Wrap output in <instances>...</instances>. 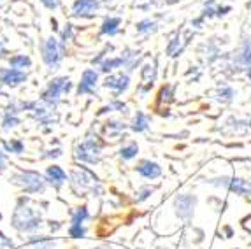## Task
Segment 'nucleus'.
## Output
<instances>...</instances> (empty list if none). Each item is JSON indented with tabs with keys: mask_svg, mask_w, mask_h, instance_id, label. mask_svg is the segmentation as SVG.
<instances>
[{
	"mask_svg": "<svg viewBox=\"0 0 251 249\" xmlns=\"http://www.w3.org/2000/svg\"><path fill=\"white\" fill-rule=\"evenodd\" d=\"M18 184H20L26 193H42L46 184L42 181V177L37 174V172H30V171H25V172H20V174L14 177Z\"/></svg>",
	"mask_w": 251,
	"mask_h": 249,
	"instance_id": "obj_5",
	"label": "nucleus"
},
{
	"mask_svg": "<svg viewBox=\"0 0 251 249\" xmlns=\"http://www.w3.org/2000/svg\"><path fill=\"white\" fill-rule=\"evenodd\" d=\"M148 126H150V118L144 112H137L134 124H132V130L134 132H144V130H148Z\"/></svg>",
	"mask_w": 251,
	"mask_h": 249,
	"instance_id": "obj_18",
	"label": "nucleus"
},
{
	"mask_svg": "<svg viewBox=\"0 0 251 249\" xmlns=\"http://www.w3.org/2000/svg\"><path fill=\"white\" fill-rule=\"evenodd\" d=\"M4 148L11 153H21L23 151V142L21 141H11V142H4Z\"/></svg>",
	"mask_w": 251,
	"mask_h": 249,
	"instance_id": "obj_27",
	"label": "nucleus"
},
{
	"mask_svg": "<svg viewBox=\"0 0 251 249\" xmlns=\"http://www.w3.org/2000/svg\"><path fill=\"white\" fill-rule=\"evenodd\" d=\"M56 242L48 237H32L28 242V249H54Z\"/></svg>",
	"mask_w": 251,
	"mask_h": 249,
	"instance_id": "obj_15",
	"label": "nucleus"
},
{
	"mask_svg": "<svg viewBox=\"0 0 251 249\" xmlns=\"http://www.w3.org/2000/svg\"><path fill=\"white\" fill-rule=\"evenodd\" d=\"M88 220V209L81 207L72 214V226H83L84 221Z\"/></svg>",
	"mask_w": 251,
	"mask_h": 249,
	"instance_id": "obj_20",
	"label": "nucleus"
},
{
	"mask_svg": "<svg viewBox=\"0 0 251 249\" xmlns=\"http://www.w3.org/2000/svg\"><path fill=\"white\" fill-rule=\"evenodd\" d=\"M128 83H130L128 75L118 74V75H109V77L105 79L104 86L109 88V90H113V92H116V95H120V93H123L126 88H128Z\"/></svg>",
	"mask_w": 251,
	"mask_h": 249,
	"instance_id": "obj_12",
	"label": "nucleus"
},
{
	"mask_svg": "<svg viewBox=\"0 0 251 249\" xmlns=\"http://www.w3.org/2000/svg\"><path fill=\"white\" fill-rule=\"evenodd\" d=\"M156 28V23L155 21H151V20H143V21H139L137 23V32L139 33H151V32H155Z\"/></svg>",
	"mask_w": 251,
	"mask_h": 249,
	"instance_id": "obj_22",
	"label": "nucleus"
},
{
	"mask_svg": "<svg viewBox=\"0 0 251 249\" xmlns=\"http://www.w3.org/2000/svg\"><path fill=\"white\" fill-rule=\"evenodd\" d=\"M2 53H5V48H4V44L0 42V54H2Z\"/></svg>",
	"mask_w": 251,
	"mask_h": 249,
	"instance_id": "obj_37",
	"label": "nucleus"
},
{
	"mask_svg": "<svg viewBox=\"0 0 251 249\" xmlns=\"http://www.w3.org/2000/svg\"><path fill=\"white\" fill-rule=\"evenodd\" d=\"M179 53H181V39H179V35H176V37L169 42L167 54H169V56H177Z\"/></svg>",
	"mask_w": 251,
	"mask_h": 249,
	"instance_id": "obj_23",
	"label": "nucleus"
},
{
	"mask_svg": "<svg viewBox=\"0 0 251 249\" xmlns=\"http://www.w3.org/2000/svg\"><path fill=\"white\" fill-rule=\"evenodd\" d=\"M125 65V56H118V58H109L105 62H102V71L109 72L113 71V69H118V67Z\"/></svg>",
	"mask_w": 251,
	"mask_h": 249,
	"instance_id": "obj_21",
	"label": "nucleus"
},
{
	"mask_svg": "<svg viewBox=\"0 0 251 249\" xmlns=\"http://www.w3.org/2000/svg\"><path fill=\"white\" fill-rule=\"evenodd\" d=\"M4 163H5V158H4V154L0 153V169H2V167H4Z\"/></svg>",
	"mask_w": 251,
	"mask_h": 249,
	"instance_id": "obj_36",
	"label": "nucleus"
},
{
	"mask_svg": "<svg viewBox=\"0 0 251 249\" xmlns=\"http://www.w3.org/2000/svg\"><path fill=\"white\" fill-rule=\"evenodd\" d=\"M46 177L51 184H54V186H62V184L67 181V174H65L62 167H58V165L48 167Z\"/></svg>",
	"mask_w": 251,
	"mask_h": 249,
	"instance_id": "obj_14",
	"label": "nucleus"
},
{
	"mask_svg": "<svg viewBox=\"0 0 251 249\" xmlns=\"http://www.w3.org/2000/svg\"><path fill=\"white\" fill-rule=\"evenodd\" d=\"M100 144L95 139H86L75 148V156L84 163H99L100 162Z\"/></svg>",
	"mask_w": 251,
	"mask_h": 249,
	"instance_id": "obj_3",
	"label": "nucleus"
},
{
	"mask_svg": "<svg viewBox=\"0 0 251 249\" xmlns=\"http://www.w3.org/2000/svg\"><path fill=\"white\" fill-rule=\"evenodd\" d=\"M71 181L75 190L86 191V190H93V188H95L97 177L88 171H75V172H72Z\"/></svg>",
	"mask_w": 251,
	"mask_h": 249,
	"instance_id": "obj_8",
	"label": "nucleus"
},
{
	"mask_svg": "<svg viewBox=\"0 0 251 249\" xmlns=\"http://www.w3.org/2000/svg\"><path fill=\"white\" fill-rule=\"evenodd\" d=\"M71 39H72V25H67V28L63 30V33H62V46L67 41H71Z\"/></svg>",
	"mask_w": 251,
	"mask_h": 249,
	"instance_id": "obj_32",
	"label": "nucleus"
},
{
	"mask_svg": "<svg viewBox=\"0 0 251 249\" xmlns=\"http://www.w3.org/2000/svg\"><path fill=\"white\" fill-rule=\"evenodd\" d=\"M211 183L214 186H223L228 188V190L235 191L237 195H251V184H248L243 179H228V177H222V179H213Z\"/></svg>",
	"mask_w": 251,
	"mask_h": 249,
	"instance_id": "obj_6",
	"label": "nucleus"
},
{
	"mask_svg": "<svg viewBox=\"0 0 251 249\" xmlns=\"http://www.w3.org/2000/svg\"><path fill=\"white\" fill-rule=\"evenodd\" d=\"M93 249H102V248H93Z\"/></svg>",
	"mask_w": 251,
	"mask_h": 249,
	"instance_id": "obj_38",
	"label": "nucleus"
},
{
	"mask_svg": "<svg viewBox=\"0 0 251 249\" xmlns=\"http://www.w3.org/2000/svg\"><path fill=\"white\" fill-rule=\"evenodd\" d=\"M241 60H243L246 65L251 67V39L250 41L244 42V48H243V54H241Z\"/></svg>",
	"mask_w": 251,
	"mask_h": 249,
	"instance_id": "obj_26",
	"label": "nucleus"
},
{
	"mask_svg": "<svg viewBox=\"0 0 251 249\" xmlns=\"http://www.w3.org/2000/svg\"><path fill=\"white\" fill-rule=\"evenodd\" d=\"M195 203H197V199L193 195H179V199L176 200V214L181 220L188 221L193 216Z\"/></svg>",
	"mask_w": 251,
	"mask_h": 249,
	"instance_id": "obj_9",
	"label": "nucleus"
},
{
	"mask_svg": "<svg viewBox=\"0 0 251 249\" xmlns=\"http://www.w3.org/2000/svg\"><path fill=\"white\" fill-rule=\"evenodd\" d=\"M141 77L143 81L146 83V88H150L153 84V81L156 79V69H155V63H146L143 67V71H141Z\"/></svg>",
	"mask_w": 251,
	"mask_h": 249,
	"instance_id": "obj_17",
	"label": "nucleus"
},
{
	"mask_svg": "<svg viewBox=\"0 0 251 249\" xmlns=\"http://www.w3.org/2000/svg\"><path fill=\"white\" fill-rule=\"evenodd\" d=\"M137 172L146 179H156L162 174V167H160L158 163L151 162V160H144V162L139 163Z\"/></svg>",
	"mask_w": 251,
	"mask_h": 249,
	"instance_id": "obj_13",
	"label": "nucleus"
},
{
	"mask_svg": "<svg viewBox=\"0 0 251 249\" xmlns=\"http://www.w3.org/2000/svg\"><path fill=\"white\" fill-rule=\"evenodd\" d=\"M150 195H151V188H144V190H141V193H139L137 202H143V200H144V199H148Z\"/></svg>",
	"mask_w": 251,
	"mask_h": 249,
	"instance_id": "obj_34",
	"label": "nucleus"
},
{
	"mask_svg": "<svg viewBox=\"0 0 251 249\" xmlns=\"http://www.w3.org/2000/svg\"><path fill=\"white\" fill-rule=\"evenodd\" d=\"M97 83H99V74L92 69L83 72V77H81V83L77 86V93L79 95H88L97 90Z\"/></svg>",
	"mask_w": 251,
	"mask_h": 249,
	"instance_id": "obj_10",
	"label": "nucleus"
},
{
	"mask_svg": "<svg viewBox=\"0 0 251 249\" xmlns=\"http://www.w3.org/2000/svg\"><path fill=\"white\" fill-rule=\"evenodd\" d=\"M100 7L99 0H75L72 4V13L77 18H92Z\"/></svg>",
	"mask_w": 251,
	"mask_h": 249,
	"instance_id": "obj_7",
	"label": "nucleus"
},
{
	"mask_svg": "<svg viewBox=\"0 0 251 249\" xmlns=\"http://www.w3.org/2000/svg\"><path fill=\"white\" fill-rule=\"evenodd\" d=\"M26 81V74L23 71H18V69H7L0 74V83L5 84V86H20L21 83Z\"/></svg>",
	"mask_w": 251,
	"mask_h": 249,
	"instance_id": "obj_11",
	"label": "nucleus"
},
{
	"mask_svg": "<svg viewBox=\"0 0 251 249\" xmlns=\"http://www.w3.org/2000/svg\"><path fill=\"white\" fill-rule=\"evenodd\" d=\"M0 95H2V92H0Z\"/></svg>",
	"mask_w": 251,
	"mask_h": 249,
	"instance_id": "obj_39",
	"label": "nucleus"
},
{
	"mask_svg": "<svg viewBox=\"0 0 251 249\" xmlns=\"http://www.w3.org/2000/svg\"><path fill=\"white\" fill-rule=\"evenodd\" d=\"M41 216L28 205H20L13 214V226L20 232H34L41 226Z\"/></svg>",
	"mask_w": 251,
	"mask_h": 249,
	"instance_id": "obj_1",
	"label": "nucleus"
},
{
	"mask_svg": "<svg viewBox=\"0 0 251 249\" xmlns=\"http://www.w3.org/2000/svg\"><path fill=\"white\" fill-rule=\"evenodd\" d=\"M137 153H139L137 144H128V146H125L122 151H120V154H122L123 160H132V158L137 156Z\"/></svg>",
	"mask_w": 251,
	"mask_h": 249,
	"instance_id": "obj_24",
	"label": "nucleus"
},
{
	"mask_svg": "<svg viewBox=\"0 0 251 249\" xmlns=\"http://www.w3.org/2000/svg\"><path fill=\"white\" fill-rule=\"evenodd\" d=\"M223 95V99H230L232 95H234V92H232L230 88H226V90H223V93H220V97Z\"/></svg>",
	"mask_w": 251,
	"mask_h": 249,
	"instance_id": "obj_35",
	"label": "nucleus"
},
{
	"mask_svg": "<svg viewBox=\"0 0 251 249\" xmlns=\"http://www.w3.org/2000/svg\"><path fill=\"white\" fill-rule=\"evenodd\" d=\"M63 46L54 37H50L42 46V60L50 69H56L62 62Z\"/></svg>",
	"mask_w": 251,
	"mask_h": 249,
	"instance_id": "obj_4",
	"label": "nucleus"
},
{
	"mask_svg": "<svg viewBox=\"0 0 251 249\" xmlns=\"http://www.w3.org/2000/svg\"><path fill=\"white\" fill-rule=\"evenodd\" d=\"M11 67L13 69H18V71H21V69H26V67L32 65V60L26 56V54H16V56H13L11 58Z\"/></svg>",
	"mask_w": 251,
	"mask_h": 249,
	"instance_id": "obj_19",
	"label": "nucleus"
},
{
	"mask_svg": "<svg viewBox=\"0 0 251 249\" xmlns=\"http://www.w3.org/2000/svg\"><path fill=\"white\" fill-rule=\"evenodd\" d=\"M120 23H122V20H120V18H105L104 23H102L100 32L104 33V35H116Z\"/></svg>",
	"mask_w": 251,
	"mask_h": 249,
	"instance_id": "obj_16",
	"label": "nucleus"
},
{
	"mask_svg": "<svg viewBox=\"0 0 251 249\" xmlns=\"http://www.w3.org/2000/svg\"><path fill=\"white\" fill-rule=\"evenodd\" d=\"M11 248H13V241L0 232V249H11Z\"/></svg>",
	"mask_w": 251,
	"mask_h": 249,
	"instance_id": "obj_30",
	"label": "nucleus"
},
{
	"mask_svg": "<svg viewBox=\"0 0 251 249\" xmlns=\"http://www.w3.org/2000/svg\"><path fill=\"white\" fill-rule=\"evenodd\" d=\"M107 130L109 132H122V130H125V124L120 123V121H111V123H107Z\"/></svg>",
	"mask_w": 251,
	"mask_h": 249,
	"instance_id": "obj_31",
	"label": "nucleus"
},
{
	"mask_svg": "<svg viewBox=\"0 0 251 249\" xmlns=\"http://www.w3.org/2000/svg\"><path fill=\"white\" fill-rule=\"evenodd\" d=\"M42 5L48 9H51V11H54V9L58 7V0H41Z\"/></svg>",
	"mask_w": 251,
	"mask_h": 249,
	"instance_id": "obj_33",
	"label": "nucleus"
},
{
	"mask_svg": "<svg viewBox=\"0 0 251 249\" xmlns=\"http://www.w3.org/2000/svg\"><path fill=\"white\" fill-rule=\"evenodd\" d=\"M16 124H20V120H18L16 116H11V114H7L5 116V120H4V128L5 130H9V128H13V126H16Z\"/></svg>",
	"mask_w": 251,
	"mask_h": 249,
	"instance_id": "obj_29",
	"label": "nucleus"
},
{
	"mask_svg": "<svg viewBox=\"0 0 251 249\" xmlns=\"http://www.w3.org/2000/svg\"><path fill=\"white\" fill-rule=\"evenodd\" d=\"M84 233H86L84 226H72L71 224V228H69V235L72 239H81V237H84Z\"/></svg>",
	"mask_w": 251,
	"mask_h": 249,
	"instance_id": "obj_28",
	"label": "nucleus"
},
{
	"mask_svg": "<svg viewBox=\"0 0 251 249\" xmlns=\"http://www.w3.org/2000/svg\"><path fill=\"white\" fill-rule=\"evenodd\" d=\"M72 88V83L69 77H56L53 79L50 84H48V88L44 90V93H42V100L44 102H48V104H58L60 97L63 95V93H69Z\"/></svg>",
	"mask_w": 251,
	"mask_h": 249,
	"instance_id": "obj_2",
	"label": "nucleus"
},
{
	"mask_svg": "<svg viewBox=\"0 0 251 249\" xmlns=\"http://www.w3.org/2000/svg\"><path fill=\"white\" fill-rule=\"evenodd\" d=\"M171 100H172V90H171V86H163L162 90H160V93H158V105L169 104Z\"/></svg>",
	"mask_w": 251,
	"mask_h": 249,
	"instance_id": "obj_25",
	"label": "nucleus"
}]
</instances>
